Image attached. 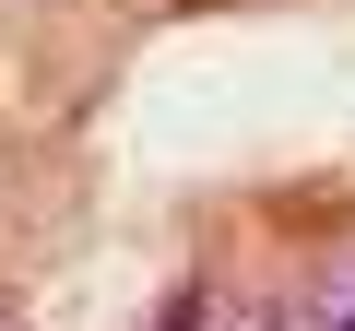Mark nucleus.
I'll list each match as a JSON object with an SVG mask.
<instances>
[{"label": "nucleus", "instance_id": "f257e3e1", "mask_svg": "<svg viewBox=\"0 0 355 331\" xmlns=\"http://www.w3.org/2000/svg\"><path fill=\"white\" fill-rule=\"evenodd\" d=\"M272 331H355V260H331V272H320V284H308Z\"/></svg>", "mask_w": 355, "mask_h": 331}, {"label": "nucleus", "instance_id": "7ed1b4c3", "mask_svg": "<svg viewBox=\"0 0 355 331\" xmlns=\"http://www.w3.org/2000/svg\"><path fill=\"white\" fill-rule=\"evenodd\" d=\"M0 331H24V319H0Z\"/></svg>", "mask_w": 355, "mask_h": 331}, {"label": "nucleus", "instance_id": "f03ea898", "mask_svg": "<svg viewBox=\"0 0 355 331\" xmlns=\"http://www.w3.org/2000/svg\"><path fill=\"white\" fill-rule=\"evenodd\" d=\"M214 331H272V319H249V307H214Z\"/></svg>", "mask_w": 355, "mask_h": 331}]
</instances>
